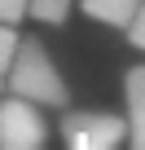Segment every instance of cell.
<instances>
[{
  "instance_id": "5b68a950",
  "label": "cell",
  "mask_w": 145,
  "mask_h": 150,
  "mask_svg": "<svg viewBox=\"0 0 145 150\" xmlns=\"http://www.w3.org/2000/svg\"><path fill=\"white\" fill-rule=\"evenodd\" d=\"M136 5L141 0H84V13L97 18V22H106V27H127L132 13H136Z\"/></svg>"
},
{
  "instance_id": "6da1fadb",
  "label": "cell",
  "mask_w": 145,
  "mask_h": 150,
  "mask_svg": "<svg viewBox=\"0 0 145 150\" xmlns=\"http://www.w3.org/2000/svg\"><path fill=\"white\" fill-rule=\"evenodd\" d=\"M5 80H9V93H18V97H27L44 110H53V106L62 110L70 102V88L62 80V71L53 66V57L44 53L40 40H18V53L5 71Z\"/></svg>"
},
{
  "instance_id": "8992f818",
  "label": "cell",
  "mask_w": 145,
  "mask_h": 150,
  "mask_svg": "<svg viewBox=\"0 0 145 150\" xmlns=\"http://www.w3.org/2000/svg\"><path fill=\"white\" fill-rule=\"evenodd\" d=\"M27 18H35L44 27H62L70 18V0H27Z\"/></svg>"
},
{
  "instance_id": "3957f363",
  "label": "cell",
  "mask_w": 145,
  "mask_h": 150,
  "mask_svg": "<svg viewBox=\"0 0 145 150\" xmlns=\"http://www.w3.org/2000/svg\"><path fill=\"white\" fill-rule=\"evenodd\" d=\"M127 137V119L110 110H70L62 115V141L70 150H114Z\"/></svg>"
},
{
  "instance_id": "9c48e42d",
  "label": "cell",
  "mask_w": 145,
  "mask_h": 150,
  "mask_svg": "<svg viewBox=\"0 0 145 150\" xmlns=\"http://www.w3.org/2000/svg\"><path fill=\"white\" fill-rule=\"evenodd\" d=\"M27 18V0H0V22H22Z\"/></svg>"
},
{
  "instance_id": "ba28073f",
  "label": "cell",
  "mask_w": 145,
  "mask_h": 150,
  "mask_svg": "<svg viewBox=\"0 0 145 150\" xmlns=\"http://www.w3.org/2000/svg\"><path fill=\"white\" fill-rule=\"evenodd\" d=\"M127 40L145 53V0L136 5V13H132V22H127Z\"/></svg>"
},
{
  "instance_id": "277c9868",
  "label": "cell",
  "mask_w": 145,
  "mask_h": 150,
  "mask_svg": "<svg viewBox=\"0 0 145 150\" xmlns=\"http://www.w3.org/2000/svg\"><path fill=\"white\" fill-rule=\"evenodd\" d=\"M123 102H127V141L145 150V66L123 75Z\"/></svg>"
},
{
  "instance_id": "30bf717a",
  "label": "cell",
  "mask_w": 145,
  "mask_h": 150,
  "mask_svg": "<svg viewBox=\"0 0 145 150\" xmlns=\"http://www.w3.org/2000/svg\"><path fill=\"white\" fill-rule=\"evenodd\" d=\"M0 97H5V75H0Z\"/></svg>"
},
{
  "instance_id": "7a4b0ae2",
  "label": "cell",
  "mask_w": 145,
  "mask_h": 150,
  "mask_svg": "<svg viewBox=\"0 0 145 150\" xmlns=\"http://www.w3.org/2000/svg\"><path fill=\"white\" fill-rule=\"evenodd\" d=\"M48 141V119L44 106L9 93L0 97V150H40Z\"/></svg>"
},
{
  "instance_id": "52a82bcc",
  "label": "cell",
  "mask_w": 145,
  "mask_h": 150,
  "mask_svg": "<svg viewBox=\"0 0 145 150\" xmlns=\"http://www.w3.org/2000/svg\"><path fill=\"white\" fill-rule=\"evenodd\" d=\"M13 53H18V27L13 22H0V75L9 71Z\"/></svg>"
}]
</instances>
